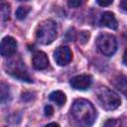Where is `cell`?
Here are the masks:
<instances>
[{
	"mask_svg": "<svg viewBox=\"0 0 127 127\" xmlns=\"http://www.w3.org/2000/svg\"><path fill=\"white\" fill-rule=\"evenodd\" d=\"M70 111L73 119L80 125L89 126L95 121L96 110L93 105L85 99L79 98L74 100Z\"/></svg>",
	"mask_w": 127,
	"mask_h": 127,
	"instance_id": "6da1fadb",
	"label": "cell"
},
{
	"mask_svg": "<svg viewBox=\"0 0 127 127\" xmlns=\"http://www.w3.org/2000/svg\"><path fill=\"white\" fill-rule=\"evenodd\" d=\"M96 97L100 106L105 110H114L121 104L120 96L106 86H99L96 89Z\"/></svg>",
	"mask_w": 127,
	"mask_h": 127,
	"instance_id": "7a4b0ae2",
	"label": "cell"
},
{
	"mask_svg": "<svg viewBox=\"0 0 127 127\" xmlns=\"http://www.w3.org/2000/svg\"><path fill=\"white\" fill-rule=\"evenodd\" d=\"M57 24L52 20L43 21L36 30V39L42 45H49L57 38Z\"/></svg>",
	"mask_w": 127,
	"mask_h": 127,
	"instance_id": "3957f363",
	"label": "cell"
},
{
	"mask_svg": "<svg viewBox=\"0 0 127 127\" xmlns=\"http://www.w3.org/2000/svg\"><path fill=\"white\" fill-rule=\"evenodd\" d=\"M5 70L8 74L12 75L15 78H18L19 80L32 82V78L30 77L27 68L24 64V62L20 57H15L10 59L8 62L5 63Z\"/></svg>",
	"mask_w": 127,
	"mask_h": 127,
	"instance_id": "277c9868",
	"label": "cell"
},
{
	"mask_svg": "<svg viewBox=\"0 0 127 127\" xmlns=\"http://www.w3.org/2000/svg\"><path fill=\"white\" fill-rule=\"evenodd\" d=\"M96 45L99 51L107 57L112 56L117 51L116 38L110 34H100L96 39Z\"/></svg>",
	"mask_w": 127,
	"mask_h": 127,
	"instance_id": "5b68a950",
	"label": "cell"
},
{
	"mask_svg": "<svg viewBox=\"0 0 127 127\" xmlns=\"http://www.w3.org/2000/svg\"><path fill=\"white\" fill-rule=\"evenodd\" d=\"M54 58H55L56 63L59 65H62V66L63 65H66L72 60V53H71V51H70V49L68 47L61 46L55 51Z\"/></svg>",
	"mask_w": 127,
	"mask_h": 127,
	"instance_id": "8992f818",
	"label": "cell"
},
{
	"mask_svg": "<svg viewBox=\"0 0 127 127\" xmlns=\"http://www.w3.org/2000/svg\"><path fill=\"white\" fill-rule=\"evenodd\" d=\"M17 42L11 36H6L0 43V55L2 57H11L16 53Z\"/></svg>",
	"mask_w": 127,
	"mask_h": 127,
	"instance_id": "52a82bcc",
	"label": "cell"
},
{
	"mask_svg": "<svg viewBox=\"0 0 127 127\" xmlns=\"http://www.w3.org/2000/svg\"><path fill=\"white\" fill-rule=\"evenodd\" d=\"M92 83V78L88 74H79L75 75L70 79V85L74 89L85 90L90 87Z\"/></svg>",
	"mask_w": 127,
	"mask_h": 127,
	"instance_id": "ba28073f",
	"label": "cell"
},
{
	"mask_svg": "<svg viewBox=\"0 0 127 127\" xmlns=\"http://www.w3.org/2000/svg\"><path fill=\"white\" fill-rule=\"evenodd\" d=\"M32 63L36 69H45L49 65V59L44 52L38 51L34 54Z\"/></svg>",
	"mask_w": 127,
	"mask_h": 127,
	"instance_id": "9c48e42d",
	"label": "cell"
},
{
	"mask_svg": "<svg viewBox=\"0 0 127 127\" xmlns=\"http://www.w3.org/2000/svg\"><path fill=\"white\" fill-rule=\"evenodd\" d=\"M100 23L103 26H105L109 29H112V30H116L118 27V22L115 18V15L109 11H106L101 15Z\"/></svg>",
	"mask_w": 127,
	"mask_h": 127,
	"instance_id": "30bf717a",
	"label": "cell"
},
{
	"mask_svg": "<svg viewBox=\"0 0 127 127\" xmlns=\"http://www.w3.org/2000/svg\"><path fill=\"white\" fill-rule=\"evenodd\" d=\"M49 98H50L52 101L56 102L59 106L64 105V103H65V101H66V96H65V94H64L63 91H61V90L53 91V92L50 94Z\"/></svg>",
	"mask_w": 127,
	"mask_h": 127,
	"instance_id": "8fae6325",
	"label": "cell"
},
{
	"mask_svg": "<svg viewBox=\"0 0 127 127\" xmlns=\"http://www.w3.org/2000/svg\"><path fill=\"white\" fill-rule=\"evenodd\" d=\"M10 97V88L9 86L4 83L0 82V103L6 102Z\"/></svg>",
	"mask_w": 127,
	"mask_h": 127,
	"instance_id": "7c38bea8",
	"label": "cell"
},
{
	"mask_svg": "<svg viewBox=\"0 0 127 127\" xmlns=\"http://www.w3.org/2000/svg\"><path fill=\"white\" fill-rule=\"evenodd\" d=\"M10 10H11V8H10V3H9L7 0H0V11H1V13L3 14L4 20L9 19Z\"/></svg>",
	"mask_w": 127,
	"mask_h": 127,
	"instance_id": "4fadbf2b",
	"label": "cell"
},
{
	"mask_svg": "<svg viewBox=\"0 0 127 127\" xmlns=\"http://www.w3.org/2000/svg\"><path fill=\"white\" fill-rule=\"evenodd\" d=\"M114 85L116 86V88L120 89L123 93H125V90H126V77L124 75L117 76V78L114 80Z\"/></svg>",
	"mask_w": 127,
	"mask_h": 127,
	"instance_id": "5bb4252c",
	"label": "cell"
},
{
	"mask_svg": "<svg viewBox=\"0 0 127 127\" xmlns=\"http://www.w3.org/2000/svg\"><path fill=\"white\" fill-rule=\"evenodd\" d=\"M31 11V7L29 6H20L16 11V17L19 20H23Z\"/></svg>",
	"mask_w": 127,
	"mask_h": 127,
	"instance_id": "9a60e30c",
	"label": "cell"
},
{
	"mask_svg": "<svg viewBox=\"0 0 127 127\" xmlns=\"http://www.w3.org/2000/svg\"><path fill=\"white\" fill-rule=\"evenodd\" d=\"M89 39V33L86 32V31H82L79 33L78 35V41L81 43V44H85Z\"/></svg>",
	"mask_w": 127,
	"mask_h": 127,
	"instance_id": "2e32d148",
	"label": "cell"
},
{
	"mask_svg": "<svg viewBox=\"0 0 127 127\" xmlns=\"http://www.w3.org/2000/svg\"><path fill=\"white\" fill-rule=\"evenodd\" d=\"M85 0H67V5L70 8H77L84 3Z\"/></svg>",
	"mask_w": 127,
	"mask_h": 127,
	"instance_id": "e0dca14e",
	"label": "cell"
},
{
	"mask_svg": "<svg viewBox=\"0 0 127 127\" xmlns=\"http://www.w3.org/2000/svg\"><path fill=\"white\" fill-rule=\"evenodd\" d=\"M44 112H45V115L50 117L54 114V108L52 105H46L45 106V109H44Z\"/></svg>",
	"mask_w": 127,
	"mask_h": 127,
	"instance_id": "ac0fdd59",
	"label": "cell"
},
{
	"mask_svg": "<svg viewBox=\"0 0 127 127\" xmlns=\"http://www.w3.org/2000/svg\"><path fill=\"white\" fill-rule=\"evenodd\" d=\"M97 4L99 6H102V7H106V6H109L112 4L113 0H96Z\"/></svg>",
	"mask_w": 127,
	"mask_h": 127,
	"instance_id": "d6986e66",
	"label": "cell"
},
{
	"mask_svg": "<svg viewBox=\"0 0 127 127\" xmlns=\"http://www.w3.org/2000/svg\"><path fill=\"white\" fill-rule=\"evenodd\" d=\"M118 124H120V122L119 121H117V120H115V119H109L108 121H106L105 123H104V125L105 126H116V125H118Z\"/></svg>",
	"mask_w": 127,
	"mask_h": 127,
	"instance_id": "ffe728a7",
	"label": "cell"
},
{
	"mask_svg": "<svg viewBox=\"0 0 127 127\" xmlns=\"http://www.w3.org/2000/svg\"><path fill=\"white\" fill-rule=\"evenodd\" d=\"M27 97H29V101H31V100H33L35 98V95H33L32 92H25V93L22 94V99L23 100H25Z\"/></svg>",
	"mask_w": 127,
	"mask_h": 127,
	"instance_id": "44dd1931",
	"label": "cell"
},
{
	"mask_svg": "<svg viewBox=\"0 0 127 127\" xmlns=\"http://www.w3.org/2000/svg\"><path fill=\"white\" fill-rule=\"evenodd\" d=\"M121 8L123 11H126V0H122L121 2Z\"/></svg>",
	"mask_w": 127,
	"mask_h": 127,
	"instance_id": "7402d4cb",
	"label": "cell"
},
{
	"mask_svg": "<svg viewBox=\"0 0 127 127\" xmlns=\"http://www.w3.org/2000/svg\"><path fill=\"white\" fill-rule=\"evenodd\" d=\"M50 125H54V126H59V124H58V123H55V122H54V123H49V124H48V126H50Z\"/></svg>",
	"mask_w": 127,
	"mask_h": 127,
	"instance_id": "603a6c76",
	"label": "cell"
},
{
	"mask_svg": "<svg viewBox=\"0 0 127 127\" xmlns=\"http://www.w3.org/2000/svg\"><path fill=\"white\" fill-rule=\"evenodd\" d=\"M19 1H28V0H19Z\"/></svg>",
	"mask_w": 127,
	"mask_h": 127,
	"instance_id": "cb8c5ba5",
	"label": "cell"
}]
</instances>
